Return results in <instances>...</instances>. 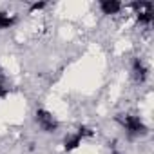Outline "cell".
<instances>
[{
  "instance_id": "obj_4",
  "label": "cell",
  "mask_w": 154,
  "mask_h": 154,
  "mask_svg": "<svg viewBox=\"0 0 154 154\" xmlns=\"http://www.w3.org/2000/svg\"><path fill=\"white\" fill-rule=\"evenodd\" d=\"M131 72H132L134 82H138V84H143V82L147 80V76H149V69H147V65H145V62H143L141 58H136V60L132 62Z\"/></svg>"
},
{
  "instance_id": "obj_8",
  "label": "cell",
  "mask_w": 154,
  "mask_h": 154,
  "mask_svg": "<svg viewBox=\"0 0 154 154\" xmlns=\"http://www.w3.org/2000/svg\"><path fill=\"white\" fill-rule=\"evenodd\" d=\"M6 94V89H4V74H2V69H0V98Z\"/></svg>"
},
{
  "instance_id": "obj_3",
  "label": "cell",
  "mask_w": 154,
  "mask_h": 154,
  "mask_svg": "<svg viewBox=\"0 0 154 154\" xmlns=\"http://www.w3.org/2000/svg\"><path fill=\"white\" fill-rule=\"evenodd\" d=\"M35 120H36L38 127H40L44 132H54V131H58V127H60L56 116H54L53 112H49L47 109H38V111L35 112Z\"/></svg>"
},
{
  "instance_id": "obj_9",
  "label": "cell",
  "mask_w": 154,
  "mask_h": 154,
  "mask_svg": "<svg viewBox=\"0 0 154 154\" xmlns=\"http://www.w3.org/2000/svg\"><path fill=\"white\" fill-rule=\"evenodd\" d=\"M44 8H45V2H35V4H31V11H40Z\"/></svg>"
},
{
  "instance_id": "obj_1",
  "label": "cell",
  "mask_w": 154,
  "mask_h": 154,
  "mask_svg": "<svg viewBox=\"0 0 154 154\" xmlns=\"http://www.w3.org/2000/svg\"><path fill=\"white\" fill-rule=\"evenodd\" d=\"M118 122L127 131L129 136H143L149 131L147 125H145V122L140 116H136V114H120L118 116Z\"/></svg>"
},
{
  "instance_id": "obj_7",
  "label": "cell",
  "mask_w": 154,
  "mask_h": 154,
  "mask_svg": "<svg viewBox=\"0 0 154 154\" xmlns=\"http://www.w3.org/2000/svg\"><path fill=\"white\" fill-rule=\"evenodd\" d=\"M17 18L15 15H9L6 11H0V29H9L11 26H15Z\"/></svg>"
},
{
  "instance_id": "obj_6",
  "label": "cell",
  "mask_w": 154,
  "mask_h": 154,
  "mask_svg": "<svg viewBox=\"0 0 154 154\" xmlns=\"http://www.w3.org/2000/svg\"><path fill=\"white\" fill-rule=\"evenodd\" d=\"M82 140H84V138H82L78 132L67 134L65 140H63V149H65L67 152H71V150H74V149H78V147L82 145Z\"/></svg>"
},
{
  "instance_id": "obj_5",
  "label": "cell",
  "mask_w": 154,
  "mask_h": 154,
  "mask_svg": "<svg viewBox=\"0 0 154 154\" xmlns=\"http://www.w3.org/2000/svg\"><path fill=\"white\" fill-rule=\"evenodd\" d=\"M100 11L103 15H116L122 11V2H118V0H100Z\"/></svg>"
},
{
  "instance_id": "obj_2",
  "label": "cell",
  "mask_w": 154,
  "mask_h": 154,
  "mask_svg": "<svg viewBox=\"0 0 154 154\" xmlns=\"http://www.w3.org/2000/svg\"><path fill=\"white\" fill-rule=\"evenodd\" d=\"M134 9V15L138 18L140 24L143 26H150L154 20V4L149 2V0H140V2H132L131 4Z\"/></svg>"
},
{
  "instance_id": "obj_10",
  "label": "cell",
  "mask_w": 154,
  "mask_h": 154,
  "mask_svg": "<svg viewBox=\"0 0 154 154\" xmlns=\"http://www.w3.org/2000/svg\"><path fill=\"white\" fill-rule=\"evenodd\" d=\"M111 154H120V152H118V150H112V152H111Z\"/></svg>"
}]
</instances>
